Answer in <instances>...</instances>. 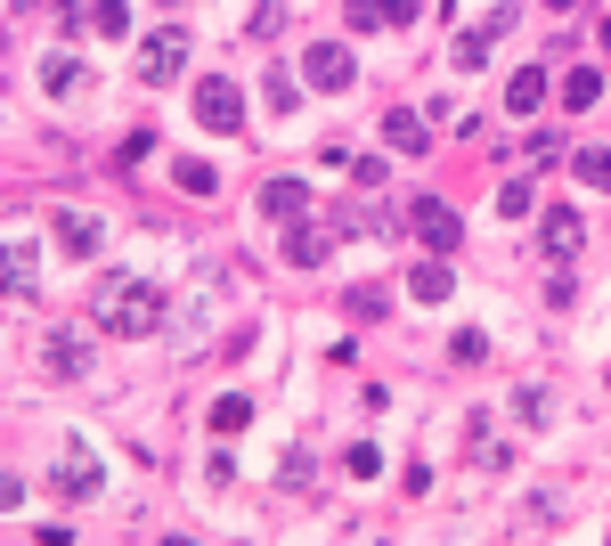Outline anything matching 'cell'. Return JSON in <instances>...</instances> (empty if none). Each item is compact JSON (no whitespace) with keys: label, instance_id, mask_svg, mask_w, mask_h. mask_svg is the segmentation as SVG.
<instances>
[{"label":"cell","instance_id":"2e32d148","mask_svg":"<svg viewBox=\"0 0 611 546\" xmlns=\"http://www.w3.org/2000/svg\"><path fill=\"white\" fill-rule=\"evenodd\" d=\"M449 261H416V278H408V293H416V302H449Z\"/></svg>","mask_w":611,"mask_h":546},{"label":"cell","instance_id":"ba28073f","mask_svg":"<svg viewBox=\"0 0 611 546\" xmlns=\"http://www.w3.org/2000/svg\"><path fill=\"white\" fill-rule=\"evenodd\" d=\"M538 245H546V254H555V261H571L579 245H587V221L571 213V204H555V213L538 221Z\"/></svg>","mask_w":611,"mask_h":546},{"label":"cell","instance_id":"7a4b0ae2","mask_svg":"<svg viewBox=\"0 0 611 546\" xmlns=\"http://www.w3.org/2000/svg\"><path fill=\"white\" fill-rule=\"evenodd\" d=\"M196 122H204V131H221V139H237L245 131V90L228 74H204L196 82Z\"/></svg>","mask_w":611,"mask_h":546},{"label":"cell","instance_id":"cb8c5ba5","mask_svg":"<svg viewBox=\"0 0 611 546\" xmlns=\"http://www.w3.org/2000/svg\"><path fill=\"white\" fill-rule=\"evenodd\" d=\"M9 293H33V245H9Z\"/></svg>","mask_w":611,"mask_h":546},{"label":"cell","instance_id":"7c38bea8","mask_svg":"<svg viewBox=\"0 0 611 546\" xmlns=\"http://www.w3.org/2000/svg\"><path fill=\"white\" fill-rule=\"evenodd\" d=\"M57 245H66V254H98V245H107V228H98L90 213H57Z\"/></svg>","mask_w":611,"mask_h":546},{"label":"cell","instance_id":"277c9868","mask_svg":"<svg viewBox=\"0 0 611 546\" xmlns=\"http://www.w3.org/2000/svg\"><path fill=\"white\" fill-rule=\"evenodd\" d=\"M416 237H425L432 254H457V245H465V221H457L440 196H416Z\"/></svg>","mask_w":611,"mask_h":546},{"label":"cell","instance_id":"30bf717a","mask_svg":"<svg viewBox=\"0 0 611 546\" xmlns=\"http://www.w3.org/2000/svg\"><path fill=\"white\" fill-rule=\"evenodd\" d=\"M98 490V457L82 449V440H66V465H57V497H90Z\"/></svg>","mask_w":611,"mask_h":546},{"label":"cell","instance_id":"9a60e30c","mask_svg":"<svg viewBox=\"0 0 611 546\" xmlns=\"http://www.w3.org/2000/svg\"><path fill=\"white\" fill-rule=\"evenodd\" d=\"M596 98H603V74H596V66H571V74H562V107H571V115L596 107Z\"/></svg>","mask_w":611,"mask_h":546},{"label":"cell","instance_id":"ffe728a7","mask_svg":"<svg viewBox=\"0 0 611 546\" xmlns=\"http://www.w3.org/2000/svg\"><path fill=\"white\" fill-rule=\"evenodd\" d=\"M74 82H82V66H74V57H66V50H57V57H50V66H41V90H50V98H66V90H74Z\"/></svg>","mask_w":611,"mask_h":546},{"label":"cell","instance_id":"e0dca14e","mask_svg":"<svg viewBox=\"0 0 611 546\" xmlns=\"http://www.w3.org/2000/svg\"><path fill=\"white\" fill-rule=\"evenodd\" d=\"M571 172H579L587 188H611V147H579V156H571Z\"/></svg>","mask_w":611,"mask_h":546},{"label":"cell","instance_id":"9c48e42d","mask_svg":"<svg viewBox=\"0 0 611 546\" xmlns=\"http://www.w3.org/2000/svg\"><path fill=\"white\" fill-rule=\"evenodd\" d=\"M187 66V33H147V50H139V74L147 82H172Z\"/></svg>","mask_w":611,"mask_h":546},{"label":"cell","instance_id":"d6986e66","mask_svg":"<svg viewBox=\"0 0 611 546\" xmlns=\"http://www.w3.org/2000/svg\"><path fill=\"white\" fill-rule=\"evenodd\" d=\"M530 204H538L530 180H505V188H497V221H530Z\"/></svg>","mask_w":611,"mask_h":546},{"label":"cell","instance_id":"6da1fadb","mask_svg":"<svg viewBox=\"0 0 611 546\" xmlns=\"http://www.w3.org/2000/svg\"><path fill=\"white\" fill-rule=\"evenodd\" d=\"M156 319H163V286H147V278H115V286H98V326L107 334H156Z\"/></svg>","mask_w":611,"mask_h":546},{"label":"cell","instance_id":"8992f818","mask_svg":"<svg viewBox=\"0 0 611 546\" xmlns=\"http://www.w3.org/2000/svg\"><path fill=\"white\" fill-rule=\"evenodd\" d=\"M505 33H514V0H505V9H490L465 41H457V66H490V50H497Z\"/></svg>","mask_w":611,"mask_h":546},{"label":"cell","instance_id":"4316f807","mask_svg":"<svg viewBox=\"0 0 611 546\" xmlns=\"http://www.w3.org/2000/svg\"><path fill=\"white\" fill-rule=\"evenodd\" d=\"M603 50H611V17H603Z\"/></svg>","mask_w":611,"mask_h":546},{"label":"cell","instance_id":"d4e9b609","mask_svg":"<svg viewBox=\"0 0 611 546\" xmlns=\"http://www.w3.org/2000/svg\"><path fill=\"white\" fill-rule=\"evenodd\" d=\"M351 180H360V188H384L392 163H384V156H351Z\"/></svg>","mask_w":611,"mask_h":546},{"label":"cell","instance_id":"44dd1931","mask_svg":"<svg viewBox=\"0 0 611 546\" xmlns=\"http://www.w3.org/2000/svg\"><path fill=\"white\" fill-rule=\"evenodd\" d=\"M384 310H392L384 286H351V319H384Z\"/></svg>","mask_w":611,"mask_h":546},{"label":"cell","instance_id":"8fae6325","mask_svg":"<svg viewBox=\"0 0 611 546\" xmlns=\"http://www.w3.org/2000/svg\"><path fill=\"white\" fill-rule=\"evenodd\" d=\"M384 139L399 147V156H425V147H432V131H425V115H408V107H392V115H384Z\"/></svg>","mask_w":611,"mask_h":546},{"label":"cell","instance_id":"5bb4252c","mask_svg":"<svg viewBox=\"0 0 611 546\" xmlns=\"http://www.w3.org/2000/svg\"><path fill=\"white\" fill-rule=\"evenodd\" d=\"M261 204H269V213H278V221H302L310 188H302V180H269V188H261Z\"/></svg>","mask_w":611,"mask_h":546},{"label":"cell","instance_id":"83f0119b","mask_svg":"<svg viewBox=\"0 0 611 546\" xmlns=\"http://www.w3.org/2000/svg\"><path fill=\"white\" fill-rule=\"evenodd\" d=\"M555 9H579V0H555Z\"/></svg>","mask_w":611,"mask_h":546},{"label":"cell","instance_id":"5b68a950","mask_svg":"<svg viewBox=\"0 0 611 546\" xmlns=\"http://www.w3.org/2000/svg\"><path fill=\"white\" fill-rule=\"evenodd\" d=\"M334 237H343L334 221H293V228H286V261H293V269H319V261L334 254Z\"/></svg>","mask_w":611,"mask_h":546},{"label":"cell","instance_id":"603a6c76","mask_svg":"<svg viewBox=\"0 0 611 546\" xmlns=\"http://www.w3.org/2000/svg\"><path fill=\"white\" fill-rule=\"evenodd\" d=\"M392 0H351V25H360V33H375V25H392Z\"/></svg>","mask_w":611,"mask_h":546},{"label":"cell","instance_id":"484cf974","mask_svg":"<svg viewBox=\"0 0 611 546\" xmlns=\"http://www.w3.org/2000/svg\"><path fill=\"white\" fill-rule=\"evenodd\" d=\"M449 351H457V360H465V367H473V360H490V334H481V326H465V334H457V343H449Z\"/></svg>","mask_w":611,"mask_h":546},{"label":"cell","instance_id":"7402d4cb","mask_svg":"<svg viewBox=\"0 0 611 546\" xmlns=\"http://www.w3.org/2000/svg\"><path fill=\"white\" fill-rule=\"evenodd\" d=\"M180 188H187V196H213V188H221V172H213V163H196V156H187V163H180Z\"/></svg>","mask_w":611,"mask_h":546},{"label":"cell","instance_id":"3957f363","mask_svg":"<svg viewBox=\"0 0 611 546\" xmlns=\"http://www.w3.org/2000/svg\"><path fill=\"white\" fill-rule=\"evenodd\" d=\"M302 82H310V90H351V82H360V66H351V50H343V41H310Z\"/></svg>","mask_w":611,"mask_h":546},{"label":"cell","instance_id":"52a82bcc","mask_svg":"<svg viewBox=\"0 0 611 546\" xmlns=\"http://www.w3.org/2000/svg\"><path fill=\"white\" fill-rule=\"evenodd\" d=\"M41 367H50V375H66V384H82V375H90V343H82L74 326H57L50 343H41Z\"/></svg>","mask_w":611,"mask_h":546},{"label":"cell","instance_id":"ac0fdd59","mask_svg":"<svg viewBox=\"0 0 611 546\" xmlns=\"http://www.w3.org/2000/svg\"><path fill=\"white\" fill-rule=\"evenodd\" d=\"M237 425H253V400L245 392H221L213 400V432H237Z\"/></svg>","mask_w":611,"mask_h":546},{"label":"cell","instance_id":"4fadbf2b","mask_svg":"<svg viewBox=\"0 0 611 546\" xmlns=\"http://www.w3.org/2000/svg\"><path fill=\"white\" fill-rule=\"evenodd\" d=\"M538 98H546V66H522L514 82H505V107L514 115H538Z\"/></svg>","mask_w":611,"mask_h":546}]
</instances>
